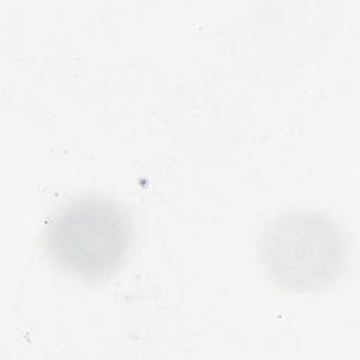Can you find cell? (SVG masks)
<instances>
[{
	"label": "cell",
	"instance_id": "6da1fadb",
	"mask_svg": "<svg viewBox=\"0 0 360 360\" xmlns=\"http://www.w3.org/2000/svg\"><path fill=\"white\" fill-rule=\"evenodd\" d=\"M134 245L128 210L103 194L72 198L52 215L44 233L45 252L76 280H108L125 264Z\"/></svg>",
	"mask_w": 360,
	"mask_h": 360
},
{
	"label": "cell",
	"instance_id": "7a4b0ae2",
	"mask_svg": "<svg viewBox=\"0 0 360 360\" xmlns=\"http://www.w3.org/2000/svg\"><path fill=\"white\" fill-rule=\"evenodd\" d=\"M349 242L330 217L314 210H291L276 217L260 242L267 278L287 291H307L332 283L345 270Z\"/></svg>",
	"mask_w": 360,
	"mask_h": 360
}]
</instances>
